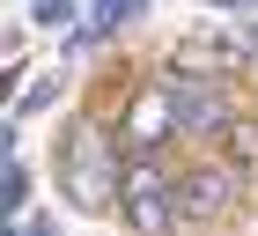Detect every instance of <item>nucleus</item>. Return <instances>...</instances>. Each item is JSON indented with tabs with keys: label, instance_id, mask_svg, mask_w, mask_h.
Listing matches in <instances>:
<instances>
[{
	"label": "nucleus",
	"instance_id": "f257e3e1",
	"mask_svg": "<svg viewBox=\"0 0 258 236\" xmlns=\"http://www.w3.org/2000/svg\"><path fill=\"white\" fill-rule=\"evenodd\" d=\"M125 140H111L103 126H74V133H59V155H52V177H59L67 207H81V214H103V207H118L125 192Z\"/></svg>",
	"mask_w": 258,
	"mask_h": 236
},
{
	"label": "nucleus",
	"instance_id": "f03ea898",
	"mask_svg": "<svg viewBox=\"0 0 258 236\" xmlns=\"http://www.w3.org/2000/svg\"><path fill=\"white\" fill-rule=\"evenodd\" d=\"M177 177H184V170H170V162H162V148L125 162L118 214H125V229H133V236H170V229L184 221V214H177Z\"/></svg>",
	"mask_w": 258,
	"mask_h": 236
},
{
	"label": "nucleus",
	"instance_id": "7ed1b4c3",
	"mask_svg": "<svg viewBox=\"0 0 258 236\" xmlns=\"http://www.w3.org/2000/svg\"><path fill=\"white\" fill-rule=\"evenodd\" d=\"M162 111H170V140H214L229 133V89L214 74H162Z\"/></svg>",
	"mask_w": 258,
	"mask_h": 236
},
{
	"label": "nucleus",
	"instance_id": "20e7f679",
	"mask_svg": "<svg viewBox=\"0 0 258 236\" xmlns=\"http://www.w3.org/2000/svg\"><path fill=\"white\" fill-rule=\"evenodd\" d=\"M236 199H243V170L236 162H192L177 177V214L184 221H221Z\"/></svg>",
	"mask_w": 258,
	"mask_h": 236
},
{
	"label": "nucleus",
	"instance_id": "39448f33",
	"mask_svg": "<svg viewBox=\"0 0 258 236\" xmlns=\"http://www.w3.org/2000/svg\"><path fill=\"white\" fill-rule=\"evenodd\" d=\"M148 8H155V0H89V22L67 37V59H81V52H96V44H111L118 30L148 22Z\"/></svg>",
	"mask_w": 258,
	"mask_h": 236
},
{
	"label": "nucleus",
	"instance_id": "423d86ee",
	"mask_svg": "<svg viewBox=\"0 0 258 236\" xmlns=\"http://www.w3.org/2000/svg\"><path fill=\"white\" fill-rule=\"evenodd\" d=\"M22 22L30 30H67V22H89V8L81 0H22ZM74 37V30H67Z\"/></svg>",
	"mask_w": 258,
	"mask_h": 236
},
{
	"label": "nucleus",
	"instance_id": "0eeeda50",
	"mask_svg": "<svg viewBox=\"0 0 258 236\" xmlns=\"http://www.w3.org/2000/svg\"><path fill=\"white\" fill-rule=\"evenodd\" d=\"M30 185H37V170H30L22 155H8V170H0V207H8V221L30 207Z\"/></svg>",
	"mask_w": 258,
	"mask_h": 236
},
{
	"label": "nucleus",
	"instance_id": "6e6552de",
	"mask_svg": "<svg viewBox=\"0 0 258 236\" xmlns=\"http://www.w3.org/2000/svg\"><path fill=\"white\" fill-rule=\"evenodd\" d=\"M59 89H67V74H37V81L15 96V126H22V118H44L52 103H59Z\"/></svg>",
	"mask_w": 258,
	"mask_h": 236
},
{
	"label": "nucleus",
	"instance_id": "1a4fd4ad",
	"mask_svg": "<svg viewBox=\"0 0 258 236\" xmlns=\"http://www.w3.org/2000/svg\"><path fill=\"white\" fill-rule=\"evenodd\" d=\"M8 236H59V229H52L44 214H30V221H8Z\"/></svg>",
	"mask_w": 258,
	"mask_h": 236
},
{
	"label": "nucleus",
	"instance_id": "9d476101",
	"mask_svg": "<svg viewBox=\"0 0 258 236\" xmlns=\"http://www.w3.org/2000/svg\"><path fill=\"white\" fill-rule=\"evenodd\" d=\"M199 8H214V15H258V0H199Z\"/></svg>",
	"mask_w": 258,
	"mask_h": 236
}]
</instances>
